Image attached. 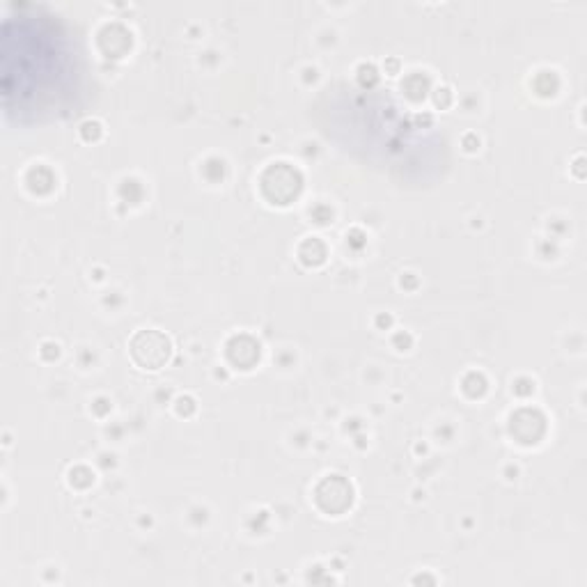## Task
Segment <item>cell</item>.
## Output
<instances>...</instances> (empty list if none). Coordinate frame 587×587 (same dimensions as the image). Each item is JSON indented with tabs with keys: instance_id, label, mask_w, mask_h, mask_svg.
<instances>
[{
	"instance_id": "6da1fadb",
	"label": "cell",
	"mask_w": 587,
	"mask_h": 587,
	"mask_svg": "<svg viewBox=\"0 0 587 587\" xmlns=\"http://www.w3.org/2000/svg\"><path fill=\"white\" fill-rule=\"evenodd\" d=\"M131 356L145 370H159L170 358V340L159 331H140L131 340Z\"/></svg>"
}]
</instances>
